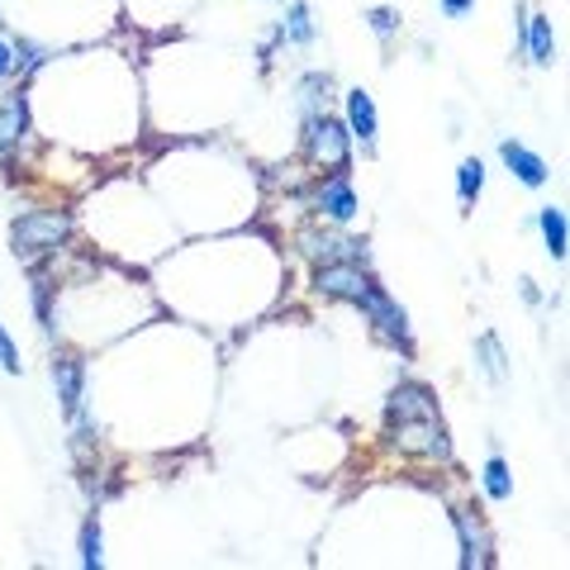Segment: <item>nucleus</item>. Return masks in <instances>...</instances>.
Returning a JSON list of instances; mask_svg holds the SVG:
<instances>
[{"label":"nucleus","instance_id":"1","mask_svg":"<svg viewBox=\"0 0 570 570\" xmlns=\"http://www.w3.org/2000/svg\"><path fill=\"white\" fill-rule=\"evenodd\" d=\"M67 234H71L67 214L33 209V214H24V219H14L10 243H14V253H20V257H39V253H58V247L67 243Z\"/></svg>","mask_w":570,"mask_h":570},{"label":"nucleus","instance_id":"2","mask_svg":"<svg viewBox=\"0 0 570 570\" xmlns=\"http://www.w3.org/2000/svg\"><path fill=\"white\" fill-rule=\"evenodd\" d=\"M347 124H337L328 110L305 115V153L318 167H347Z\"/></svg>","mask_w":570,"mask_h":570},{"label":"nucleus","instance_id":"3","mask_svg":"<svg viewBox=\"0 0 570 570\" xmlns=\"http://www.w3.org/2000/svg\"><path fill=\"white\" fill-rule=\"evenodd\" d=\"M314 291H318V295H328V299H347V305L362 309V299L376 291V281H371L356 262H328V266H318Z\"/></svg>","mask_w":570,"mask_h":570},{"label":"nucleus","instance_id":"4","mask_svg":"<svg viewBox=\"0 0 570 570\" xmlns=\"http://www.w3.org/2000/svg\"><path fill=\"white\" fill-rule=\"evenodd\" d=\"M362 309L371 314V324H376V333L385 337V343H395V347H404V352H409V314H404V309L395 305V299H390V295L381 291V285L362 299Z\"/></svg>","mask_w":570,"mask_h":570},{"label":"nucleus","instance_id":"5","mask_svg":"<svg viewBox=\"0 0 570 570\" xmlns=\"http://www.w3.org/2000/svg\"><path fill=\"white\" fill-rule=\"evenodd\" d=\"M299 247H305L318 266H328V262H362L366 266V247L356 238H343V234H305Z\"/></svg>","mask_w":570,"mask_h":570},{"label":"nucleus","instance_id":"6","mask_svg":"<svg viewBox=\"0 0 570 570\" xmlns=\"http://www.w3.org/2000/svg\"><path fill=\"white\" fill-rule=\"evenodd\" d=\"M438 419V400L423 385H400L390 395V423H428Z\"/></svg>","mask_w":570,"mask_h":570},{"label":"nucleus","instance_id":"7","mask_svg":"<svg viewBox=\"0 0 570 570\" xmlns=\"http://www.w3.org/2000/svg\"><path fill=\"white\" fill-rule=\"evenodd\" d=\"M499 157H504V167L519 176L523 186H547V163H542L538 153H528L523 142H513V138H509V142H499Z\"/></svg>","mask_w":570,"mask_h":570},{"label":"nucleus","instance_id":"8","mask_svg":"<svg viewBox=\"0 0 570 570\" xmlns=\"http://www.w3.org/2000/svg\"><path fill=\"white\" fill-rule=\"evenodd\" d=\"M314 205L328 214V219H337V224H347L352 214H356V190H352V181L347 176H333V181H324L318 186V195H314Z\"/></svg>","mask_w":570,"mask_h":570},{"label":"nucleus","instance_id":"9","mask_svg":"<svg viewBox=\"0 0 570 570\" xmlns=\"http://www.w3.org/2000/svg\"><path fill=\"white\" fill-rule=\"evenodd\" d=\"M52 381H58L62 414L77 423V419H81V362H71V356H58V362H52Z\"/></svg>","mask_w":570,"mask_h":570},{"label":"nucleus","instance_id":"10","mask_svg":"<svg viewBox=\"0 0 570 570\" xmlns=\"http://www.w3.org/2000/svg\"><path fill=\"white\" fill-rule=\"evenodd\" d=\"M347 134L362 138V148H376V105L366 91H347Z\"/></svg>","mask_w":570,"mask_h":570},{"label":"nucleus","instance_id":"11","mask_svg":"<svg viewBox=\"0 0 570 570\" xmlns=\"http://www.w3.org/2000/svg\"><path fill=\"white\" fill-rule=\"evenodd\" d=\"M24 129H29V105H24L20 91H14V96L0 100V153H10Z\"/></svg>","mask_w":570,"mask_h":570},{"label":"nucleus","instance_id":"12","mask_svg":"<svg viewBox=\"0 0 570 570\" xmlns=\"http://www.w3.org/2000/svg\"><path fill=\"white\" fill-rule=\"evenodd\" d=\"M523 39H528V52H532V62H538V67L557 62V39H551V20H547V14H528Z\"/></svg>","mask_w":570,"mask_h":570},{"label":"nucleus","instance_id":"13","mask_svg":"<svg viewBox=\"0 0 570 570\" xmlns=\"http://www.w3.org/2000/svg\"><path fill=\"white\" fill-rule=\"evenodd\" d=\"M456 532H461V566H490V538L471 523V513H456Z\"/></svg>","mask_w":570,"mask_h":570},{"label":"nucleus","instance_id":"14","mask_svg":"<svg viewBox=\"0 0 570 570\" xmlns=\"http://www.w3.org/2000/svg\"><path fill=\"white\" fill-rule=\"evenodd\" d=\"M538 224H542V238H547V253L551 257H566V214L557 209V205H547L542 214H538Z\"/></svg>","mask_w":570,"mask_h":570},{"label":"nucleus","instance_id":"15","mask_svg":"<svg viewBox=\"0 0 570 570\" xmlns=\"http://www.w3.org/2000/svg\"><path fill=\"white\" fill-rule=\"evenodd\" d=\"M475 352H480V366H485V376H490L494 385H504L509 366H504V347H499V337H494V333H485V337L475 343Z\"/></svg>","mask_w":570,"mask_h":570},{"label":"nucleus","instance_id":"16","mask_svg":"<svg viewBox=\"0 0 570 570\" xmlns=\"http://www.w3.org/2000/svg\"><path fill=\"white\" fill-rule=\"evenodd\" d=\"M456 190H461V200H466V205L480 200V190H485V163H480V157L461 163V171H456Z\"/></svg>","mask_w":570,"mask_h":570},{"label":"nucleus","instance_id":"17","mask_svg":"<svg viewBox=\"0 0 570 570\" xmlns=\"http://www.w3.org/2000/svg\"><path fill=\"white\" fill-rule=\"evenodd\" d=\"M81 566L86 570H100L105 566V538H100V523L96 519H86V528H81Z\"/></svg>","mask_w":570,"mask_h":570},{"label":"nucleus","instance_id":"18","mask_svg":"<svg viewBox=\"0 0 570 570\" xmlns=\"http://www.w3.org/2000/svg\"><path fill=\"white\" fill-rule=\"evenodd\" d=\"M485 494L490 499H499V504H504V499L513 494V475H509V466L499 456H490L485 461Z\"/></svg>","mask_w":570,"mask_h":570},{"label":"nucleus","instance_id":"19","mask_svg":"<svg viewBox=\"0 0 570 570\" xmlns=\"http://www.w3.org/2000/svg\"><path fill=\"white\" fill-rule=\"evenodd\" d=\"M285 33L295 43H314V24H309V6H291V20H285Z\"/></svg>","mask_w":570,"mask_h":570},{"label":"nucleus","instance_id":"20","mask_svg":"<svg viewBox=\"0 0 570 570\" xmlns=\"http://www.w3.org/2000/svg\"><path fill=\"white\" fill-rule=\"evenodd\" d=\"M328 100V77H305V115H318Z\"/></svg>","mask_w":570,"mask_h":570},{"label":"nucleus","instance_id":"21","mask_svg":"<svg viewBox=\"0 0 570 570\" xmlns=\"http://www.w3.org/2000/svg\"><path fill=\"white\" fill-rule=\"evenodd\" d=\"M0 366H6L10 376H20V366H24V362H20V347L10 343V333H6V328H0Z\"/></svg>","mask_w":570,"mask_h":570},{"label":"nucleus","instance_id":"22","mask_svg":"<svg viewBox=\"0 0 570 570\" xmlns=\"http://www.w3.org/2000/svg\"><path fill=\"white\" fill-rule=\"evenodd\" d=\"M395 24H400V14H395V10H385V6H381V10H371V29H376L381 39H390V33H395Z\"/></svg>","mask_w":570,"mask_h":570},{"label":"nucleus","instance_id":"23","mask_svg":"<svg viewBox=\"0 0 570 570\" xmlns=\"http://www.w3.org/2000/svg\"><path fill=\"white\" fill-rule=\"evenodd\" d=\"M33 305H39L43 328H52V309H48V281H39V285H33Z\"/></svg>","mask_w":570,"mask_h":570},{"label":"nucleus","instance_id":"24","mask_svg":"<svg viewBox=\"0 0 570 570\" xmlns=\"http://www.w3.org/2000/svg\"><path fill=\"white\" fill-rule=\"evenodd\" d=\"M442 10H448L452 20H461V14H471V10H475V0H442Z\"/></svg>","mask_w":570,"mask_h":570},{"label":"nucleus","instance_id":"25","mask_svg":"<svg viewBox=\"0 0 570 570\" xmlns=\"http://www.w3.org/2000/svg\"><path fill=\"white\" fill-rule=\"evenodd\" d=\"M10 71H14V48H10L6 39H0V81H6Z\"/></svg>","mask_w":570,"mask_h":570}]
</instances>
